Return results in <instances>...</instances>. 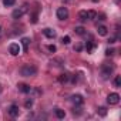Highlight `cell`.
Here are the masks:
<instances>
[{
    "mask_svg": "<svg viewBox=\"0 0 121 121\" xmlns=\"http://www.w3.org/2000/svg\"><path fill=\"white\" fill-rule=\"evenodd\" d=\"M36 73H37V69L30 64H26L20 69V74L23 77H31V76H36Z\"/></svg>",
    "mask_w": 121,
    "mask_h": 121,
    "instance_id": "obj_1",
    "label": "cell"
},
{
    "mask_svg": "<svg viewBox=\"0 0 121 121\" xmlns=\"http://www.w3.org/2000/svg\"><path fill=\"white\" fill-rule=\"evenodd\" d=\"M114 71V66L112 64H103L101 67V74H103V78H108V76Z\"/></svg>",
    "mask_w": 121,
    "mask_h": 121,
    "instance_id": "obj_2",
    "label": "cell"
},
{
    "mask_svg": "<svg viewBox=\"0 0 121 121\" xmlns=\"http://www.w3.org/2000/svg\"><path fill=\"white\" fill-rule=\"evenodd\" d=\"M69 17V10L66 7H58L57 9V19L60 20H66Z\"/></svg>",
    "mask_w": 121,
    "mask_h": 121,
    "instance_id": "obj_3",
    "label": "cell"
},
{
    "mask_svg": "<svg viewBox=\"0 0 121 121\" xmlns=\"http://www.w3.org/2000/svg\"><path fill=\"white\" fill-rule=\"evenodd\" d=\"M118 101H120V95H118L117 93L108 94V97H107V103H108V104L114 105V104H118Z\"/></svg>",
    "mask_w": 121,
    "mask_h": 121,
    "instance_id": "obj_4",
    "label": "cell"
},
{
    "mask_svg": "<svg viewBox=\"0 0 121 121\" xmlns=\"http://www.w3.org/2000/svg\"><path fill=\"white\" fill-rule=\"evenodd\" d=\"M9 50H10V54H13V56H19V53H20V46H19L17 43H13V44H10Z\"/></svg>",
    "mask_w": 121,
    "mask_h": 121,
    "instance_id": "obj_5",
    "label": "cell"
},
{
    "mask_svg": "<svg viewBox=\"0 0 121 121\" xmlns=\"http://www.w3.org/2000/svg\"><path fill=\"white\" fill-rule=\"evenodd\" d=\"M71 101H73L74 105H81V104L84 103V98H83L80 94H74V95L71 97Z\"/></svg>",
    "mask_w": 121,
    "mask_h": 121,
    "instance_id": "obj_6",
    "label": "cell"
},
{
    "mask_svg": "<svg viewBox=\"0 0 121 121\" xmlns=\"http://www.w3.org/2000/svg\"><path fill=\"white\" fill-rule=\"evenodd\" d=\"M24 12H26V7H23V9H17V10H14L13 12V19H16V20H19V19H22V16L24 14Z\"/></svg>",
    "mask_w": 121,
    "mask_h": 121,
    "instance_id": "obj_7",
    "label": "cell"
},
{
    "mask_svg": "<svg viewBox=\"0 0 121 121\" xmlns=\"http://www.w3.org/2000/svg\"><path fill=\"white\" fill-rule=\"evenodd\" d=\"M9 114H10L12 117H17V115H19V105L12 104V105L9 107Z\"/></svg>",
    "mask_w": 121,
    "mask_h": 121,
    "instance_id": "obj_8",
    "label": "cell"
},
{
    "mask_svg": "<svg viewBox=\"0 0 121 121\" xmlns=\"http://www.w3.org/2000/svg\"><path fill=\"white\" fill-rule=\"evenodd\" d=\"M43 33H44V36H46L47 39H56V31H54L53 29H44Z\"/></svg>",
    "mask_w": 121,
    "mask_h": 121,
    "instance_id": "obj_9",
    "label": "cell"
},
{
    "mask_svg": "<svg viewBox=\"0 0 121 121\" xmlns=\"http://www.w3.org/2000/svg\"><path fill=\"white\" fill-rule=\"evenodd\" d=\"M22 44H23V51H24V53H27V51H29L30 39H27V37H23V39H22Z\"/></svg>",
    "mask_w": 121,
    "mask_h": 121,
    "instance_id": "obj_10",
    "label": "cell"
},
{
    "mask_svg": "<svg viewBox=\"0 0 121 121\" xmlns=\"http://www.w3.org/2000/svg\"><path fill=\"white\" fill-rule=\"evenodd\" d=\"M17 87H19V90H20L22 93H24V94H27V93H30V91H31V87H30V86H27V84H19Z\"/></svg>",
    "mask_w": 121,
    "mask_h": 121,
    "instance_id": "obj_11",
    "label": "cell"
},
{
    "mask_svg": "<svg viewBox=\"0 0 121 121\" xmlns=\"http://www.w3.org/2000/svg\"><path fill=\"white\" fill-rule=\"evenodd\" d=\"M69 78H70V76H69L67 73H64V74H60V76H58V81L61 83V84L67 83V81H69Z\"/></svg>",
    "mask_w": 121,
    "mask_h": 121,
    "instance_id": "obj_12",
    "label": "cell"
},
{
    "mask_svg": "<svg viewBox=\"0 0 121 121\" xmlns=\"http://www.w3.org/2000/svg\"><path fill=\"white\" fill-rule=\"evenodd\" d=\"M78 19H80L81 22H87V20H88V14H87V10H81V12L78 13Z\"/></svg>",
    "mask_w": 121,
    "mask_h": 121,
    "instance_id": "obj_13",
    "label": "cell"
},
{
    "mask_svg": "<svg viewBox=\"0 0 121 121\" xmlns=\"http://www.w3.org/2000/svg\"><path fill=\"white\" fill-rule=\"evenodd\" d=\"M97 33H98L100 36H107L108 30H107V27H105V26H98V27H97Z\"/></svg>",
    "mask_w": 121,
    "mask_h": 121,
    "instance_id": "obj_14",
    "label": "cell"
},
{
    "mask_svg": "<svg viewBox=\"0 0 121 121\" xmlns=\"http://www.w3.org/2000/svg\"><path fill=\"white\" fill-rule=\"evenodd\" d=\"M94 47H95V44H94L93 41H87V43H86V50H87V53H91V51L94 50Z\"/></svg>",
    "mask_w": 121,
    "mask_h": 121,
    "instance_id": "obj_15",
    "label": "cell"
},
{
    "mask_svg": "<svg viewBox=\"0 0 121 121\" xmlns=\"http://www.w3.org/2000/svg\"><path fill=\"white\" fill-rule=\"evenodd\" d=\"M74 31H76V34H78V36H84V34H86V29H84V27H81V26L76 27V29H74Z\"/></svg>",
    "mask_w": 121,
    "mask_h": 121,
    "instance_id": "obj_16",
    "label": "cell"
},
{
    "mask_svg": "<svg viewBox=\"0 0 121 121\" xmlns=\"http://www.w3.org/2000/svg\"><path fill=\"white\" fill-rule=\"evenodd\" d=\"M56 117H57V118H64V117H66V112H64V110H60V108H57V110H56Z\"/></svg>",
    "mask_w": 121,
    "mask_h": 121,
    "instance_id": "obj_17",
    "label": "cell"
},
{
    "mask_svg": "<svg viewBox=\"0 0 121 121\" xmlns=\"http://www.w3.org/2000/svg\"><path fill=\"white\" fill-rule=\"evenodd\" d=\"M87 14H88V20H94V19H97V13H95L94 10H88Z\"/></svg>",
    "mask_w": 121,
    "mask_h": 121,
    "instance_id": "obj_18",
    "label": "cell"
},
{
    "mask_svg": "<svg viewBox=\"0 0 121 121\" xmlns=\"http://www.w3.org/2000/svg\"><path fill=\"white\" fill-rule=\"evenodd\" d=\"M97 112H98L101 117H105V115H107V108H105V107H100V108L97 110Z\"/></svg>",
    "mask_w": 121,
    "mask_h": 121,
    "instance_id": "obj_19",
    "label": "cell"
},
{
    "mask_svg": "<svg viewBox=\"0 0 121 121\" xmlns=\"http://www.w3.org/2000/svg\"><path fill=\"white\" fill-rule=\"evenodd\" d=\"M114 86H115V87H121V76H115V78H114Z\"/></svg>",
    "mask_w": 121,
    "mask_h": 121,
    "instance_id": "obj_20",
    "label": "cell"
},
{
    "mask_svg": "<svg viewBox=\"0 0 121 121\" xmlns=\"http://www.w3.org/2000/svg\"><path fill=\"white\" fill-rule=\"evenodd\" d=\"M16 3V0H3V4L6 6V7H10V6H13Z\"/></svg>",
    "mask_w": 121,
    "mask_h": 121,
    "instance_id": "obj_21",
    "label": "cell"
},
{
    "mask_svg": "<svg viewBox=\"0 0 121 121\" xmlns=\"http://www.w3.org/2000/svg\"><path fill=\"white\" fill-rule=\"evenodd\" d=\"M63 44H69L70 41H71V39H70V36H66V37H63Z\"/></svg>",
    "mask_w": 121,
    "mask_h": 121,
    "instance_id": "obj_22",
    "label": "cell"
},
{
    "mask_svg": "<svg viewBox=\"0 0 121 121\" xmlns=\"http://www.w3.org/2000/svg\"><path fill=\"white\" fill-rule=\"evenodd\" d=\"M31 105H33V101H31V100H27V101L24 103V107H26V108H30Z\"/></svg>",
    "mask_w": 121,
    "mask_h": 121,
    "instance_id": "obj_23",
    "label": "cell"
},
{
    "mask_svg": "<svg viewBox=\"0 0 121 121\" xmlns=\"http://www.w3.org/2000/svg\"><path fill=\"white\" fill-rule=\"evenodd\" d=\"M31 23H37V14L36 13L31 14Z\"/></svg>",
    "mask_w": 121,
    "mask_h": 121,
    "instance_id": "obj_24",
    "label": "cell"
},
{
    "mask_svg": "<svg viewBox=\"0 0 121 121\" xmlns=\"http://www.w3.org/2000/svg\"><path fill=\"white\" fill-rule=\"evenodd\" d=\"M112 54H114V50H111V48L105 50V56H112Z\"/></svg>",
    "mask_w": 121,
    "mask_h": 121,
    "instance_id": "obj_25",
    "label": "cell"
},
{
    "mask_svg": "<svg viewBox=\"0 0 121 121\" xmlns=\"http://www.w3.org/2000/svg\"><path fill=\"white\" fill-rule=\"evenodd\" d=\"M74 50H76V51H81V50H83V46H81V44H77V46H74Z\"/></svg>",
    "mask_w": 121,
    "mask_h": 121,
    "instance_id": "obj_26",
    "label": "cell"
},
{
    "mask_svg": "<svg viewBox=\"0 0 121 121\" xmlns=\"http://www.w3.org/2000/svg\"><path fill=\"white\" fill-rule=\"evenodd\" d=\"M48 50H50L51 53H54V51H56L57 48H56V46H53V44H51V46H48Z\"/></svg>",
    "mask_w": 121,
    "mask_h": 121,
    "instance_id": "obj_27",
    "label": "cell"
},
{
    "mask_svg": "<svg viewBox=\"0 0 121 121\" xmlns=\"http://www.w3.org/2000/svg\"><path fill=\"white\" fill-rule=\"evenodd\" d=\"M108 43H110V44H112V43H115V37H110V40H108Z\"/></svg>",
    "mask_w": 121,
    "mask_h": 121,
    "instance_id": "obj_28",
    "label": "cell"
},
{
    "mask_svg": "<svg viewBox=\"0 0 121 121\" xmlns=\"http://www.w3.org/2000/svg\"><path fill=\"white\" fill-rule=\"evenodd\" d=\"M0 31H2V26H0Z\"/></svg>",
    "mask_w": 121,
    "mask_h": 121,
    "instance_id": "obj_29",
    "label": "cell"
},
{
    "mask_svg": "<svg viewBox=\"0 0 121 121\" xmlns=\"http://www.w3.org/2000/svg\"><path fill=\"white\" fill-rule=\"evenodd\" d=\"M115 2H117V3H118V2H120V0H115Z\"/></svg>",
    "mask_w": 121,
    "mask_h": 121,
    "instance_id": "obj_30",
    "label": "cell"
}]
</instances>
